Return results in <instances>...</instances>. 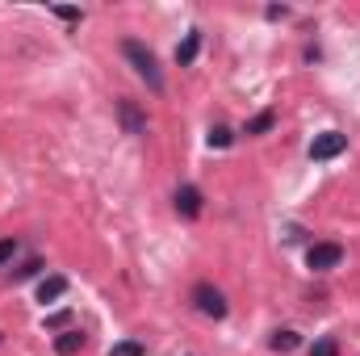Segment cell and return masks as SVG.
Listing matches in <instances>:
<instances>
[{"label":"cell","instance_id":"14","mask_svg":"<svg viewBox=\"0 0 360 356\" xmlns=\"http://www.w3.org/2000/svg\"><path fill=\"white\" fill-rule=\"evenodd\" d=\"M109 356H143V344H134V340H126V344H113Z\"/></svg>","mask_w":360,"mask_h":356},{"label":"cell","instance_id":"12","mask_svg":"<svg viewBox=\"0 0 360 356\" xmlns=\"http://www.w3.org/2000/svg\"><path fill=\"white\" fill-rule=\"evenodd\" d=\"M310 356H340V344H335L331 336H323V340H314V348H310Z\"/></svg>","mask_w":360,"mask_h":356},{"label":"cell","instance_id":"1","mask_svg":"<svg viewBox=\"0 0 360 356\" xmlns=\"http://www.w3.org/2000/svg\"><path fill=\"white\" fill-rule=\"evenodd\" d=\"M122 55H126V59H130V68H134V72L151 84V92H164V72H160L155 55H151L139 38H126V42H122Z\"/></svg>","mask_w":360,"mask_h":356},{"label":"cell","instance_id":"2","mask_svg":"<svg viewBox=\"0 0 360 356\" xmlns=\"http://www.w3.org/2000/svg\"><path fill=\"white\" fill-rule=\"evenodd\" d=\"M193 306H197L205 319H226V298H222V289H214L210 281H197V285H193Z\"/></svg>","mask_w":360,"mask_h":356},{"label":"cell","instance_id":"15","mask_svg":"<svg viewBox=\"0 0 360 356\" xmlns=\"http://www.w3.org/2000/svg\"><path fill=\"white\" fill-rule=\"evenodd\" d=\"M17 256V239H0V268Z\"/></svg>","mask_w":360,"mask_h":356},{"label":"cell","instance_id":"7","mask_svg":"<svg viewBox=\"0 0 360 356\" xmlns=\"http://www.w3.org/2000/svg\"><path fill=\"white\" fill-rule=\"evenodd\" d=\"M63 293H68V276H59V272L38 285V302H42V306H46V302H59Z\"/></svg>","mask_w":360,"mask_h":356},{"label":"cell","instance_id":"4","mask_svg":"<svg viewBox=\"0 0 360 356\" xmlns=\"http://www.w3.org/2000/svg\"><path fill=\"white\" fill-rule=\"evenodd\" d=\"M340 260H344V248L340 243H314L306 252V265L314 268V272H331V268H340Z\"/></svg>","mask_w":360,"mask_h":356},{"label":"cell","instance_id":"8","mask_svg":"<svg viewBox=\"0 0 360 356\" xmlns=\"http://www.w3.org/2000/svg\"><path fill=\"white\" fill-rule=\"evenodd\" d=\"M197 51H201V30H188V34H184V42L176 46V63H180V68H188V63L197 59Z\"/></svg>","mask_w":360,"mask_h":356},{"label":"cell","instance_id":"16","mask_svg":"<svg viewBox=\"0 0 360 356\" xmlns=\"http://www.w3.org/2000/svg\"><path fill=\"white\" fill-rule=\"evenodd\" d=\"M55 17H63V21H80V8H68V4H59V8H55Z\"/></svg>","mask_w":360,"mask_h":356},{"label":"cell","instance_id":"3","mask_svg":"<svg viewBox=\"0 0 360 356\" xmlns=\"http://www.w3.org/2000/svg\"><path fill=\"white\" fill-rule=\"evenodd\" d=\"M348 147V134H340V130H323V134H314V143H310V160H335L340 151Z\"/></svg>","mask_w":360,"mask_h":356},{"label":"cell","instance_id":"11","mask_svg":"<svg viewBox=\"0 0 360 356\" xmlns=\"http://www.w3.org/2000/svg\"><path fill=\"white\" fill-rule=\"evenodd\" d=\"M297 348V336L293 331H276L272 336V352H293Z\"/></svg>","mask_w":360,"mask_h":356},{"label":"cell","instance_id":"5","mask_svg":"<svg viewBox=\"0 0 360 356\" xmlns=\"http://www.w3.org/2000/svg\"><path fill=\"white\" fill-rule=\"evenodd\" d=\"M176 214H184V218H197V214H201V189L180 184L176 189Z\"/></svg>","mask_w":360,"mask_h":356},{"label":"cell","instance_id":"13","mask_svg":"<svg viewBox=\"0 0 360 356\" xmlns=\"http://www.w3.org/2000/svg\"><path fill=\"white\" fill-rule=\"evenodd\" d=\"M235 143V134L226 130V126H218V130H210V147H231Z\"/></svg>","mask_w":360,"mask_h":356},{"label":"cell","instance_id":"9","mask_svg":"<svg viewBox=\"0 0 360 356\" xmlns=\"http://www.w3.org/2000/svg\"><path fill=\"white\" fill-rule=\"evenodd\" d=\"M80 348H84V336H80V331H63V336L55 340V352L59 356H76Z\"/></svg>","mask_w":360,"mask_h":356},{"label":"cell","instance_id":"6","mask_svg":"<svg viewBox=\"0 0 360 356\" xmlns=\"http://www.w3.org/2000/svg\"><path fill=\"white\" fill-rule=\"evenodd\" d=\"M117 117H122L126 134H143V130H147V117L134 109V101H122V105H117Z\"/></svg>","mask_w":360,"mask_h":356},{"label":"cell","instance_id":"17","mask_svg":"<svg viewBox=\"0 0 360 356\" xmlns=\"http://www.w3.org/2000/svg\"><path fill=\"white\" fill-rule=\"evenodd\" d=\"M38 268H42V260H30V265H25V268H17V276H34Z\"/></svg>","mask_w":360,"mask_h":356},{"label":"cell","instance_id":"10","mask_svg":"<svg viewBox=\"0 0 360 356\" xmlns=\"http://www.w3.org/2000/svg\"><path fill=\"white\" fill-rule=\"evenodd\" d=\"M272 126H276V113H272V109H264V113H256V117L248 122V134H269Z\"/></svg>","mask_w":360,"mask_h":356}]
</instances>
